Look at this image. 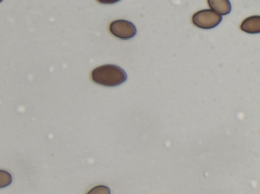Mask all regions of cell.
<instances>
[{
    "label": "cell",
    "mask_w": 260,
    "mask_h": 194,
    "mask_svg": "<svg viewBox=\"0 0 260 194\" xmlns=\"http://www.w3.org/2000/svg\"><path fill=\"white\" fill-rule=\"evenodd\" d=\"M110 188L105 185H97L90 189L87 194H110Z\"/></svg>",
    "instance_id": "cell-7"
},
{
    "label": "cell",
    "mask_w": 260,
    "mask_h": 194,
    "mask_svg": "<svg viewBox=\"0 0 260 194\" xmlns=\"http://www.w3.org/2000/svg\"><path fill=\"white\" fill-rule=\"evenodd\" d=\"M93 81L103 86L114 87L124 83L127 79L125 71L114 64H105L93 70L91 73Z\"/></svg>",
    "instance_id": "cell-1"
},
{
    "label": "cell",
    "mask_w": 260,
    "mask_h": 194,
    "mask_svg": "<svg viewBox=\"0 0 260 194\" xmlns=\"http://www.w3.org/2000/svg\"><path fill=\"white\" fill-rule=\"evenodd\" d=\"M109 30L115 37L122 40L130 39L137 33L134 24L129 21L123 19L113 21L110 25Z\"/></svg>",
    "instance_id": "cell-3"
},
{
    "label": "cell",
    "mask_w": 260,
    "mask_h": 194,
    "mask_svg": "<svg viewBox=\"0 0 260 194\" xmlns=\"http://www.w3.org/2000/svg\"><path fill=\"white\" fill-rule=\"evenodd\" d=\"M222 17L211 9H203L196 12L192 18L193 24L204 29H212L222 21Z\"/></svg>",
    "instance_id": "cell-2"
},
{
    "label": "cell",
    "mask_w": 260,
    "mask_h": 194,
    "mask_svg": "<svg viewBox=\"0 0 260 194\" xmlns=\"http://www.w3.org/2000/svg\"><path fill=\"white\" fill-rule=\"evenodd\" d=\"M210 8L218 14L225 15L230 13L231 5L228 0H208Z\"/></svg>",
    "instance_id": "cell-5"
},
{
    "label": "cell",
    "mask_w": 260,
    "mask_h": 194,
    "mask_svg": "<svg viewBox=\"0 0 260 194\" xmlns=\"http://www.w3.org/2000/svg\"><path fill=\"white\" fill-rule=\"evenodd\" d=\"M12 181L11 175L6 171L0 170V188L9 186Z\"/></svg>",
    "instance_id": "cell-6"
},
{
    "label": "cell",
    "mask_w": 260,
    "mask_h": 194,
    "mask_svg": "<svg viewBox=\"0 0 260 194\" xmlns=\"http://www.w3.org/2000/svg\"><path fill=\"white\" fill-rule=\"evenodd\" d=\"M240 29L249 34H257L260 32V16L254 15L245 18L241 23Z\"/></svg>",
    "instance_id": "cell-4"
}]
</instances>
